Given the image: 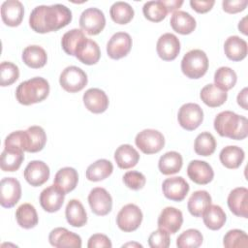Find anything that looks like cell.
Segmentation results:
<instances>
[{
  "instance_id": "obj_1",
  "label": "cell",
  "mask_w": 248,
  "mask_h": 248,
  "mask_svg": "<svg viewBox=\"0 0 248 248\" xmlns=\"http://www.w3.org/2000/svg\"><path fill=\"white\" fill-rule=\"evenodd\" d=\"M71 10L62 4L40 5L35 7L29 16V25L37 33L57 31L72 21Z\"/></svg>"
},
{
  "instance_id": "obj_2",
  "label": "cell",
  "mask_w": 248,
  "mask_h": 248,
  "mask_svg": "<svg viewBox=\"0 0 248 248\" xmlns=\"http://www.w3.org/2000/svg\"><path fill=\"white\" fill-rule=\"evenodd\" d=\"M213 124L214 129L221 137L241 140L248 135L247 118L231 110L219 112L216 115Z\"/></svg>"
},
{
  "instance_id": "obj_3",
  "label": "cell",
  "mask_w": 248,
  "mask_h": 248,
  "mask_svg": "<svg viewBox=\"0 0 248 248\" xmlns=\"http://www.w3.org/2000/svg\"><path fill=\"white\" fill-rule=\"evenodd\" d=\"M49 93V83L42 77H35L19 83L16 90L17 102L24 106L44 101Z\"/></svg>"
},
{
  "instance_id": "obj_4",
  "label": "cell",
  "mask_w": 248,
  "mask_h": 248,
  "mask_svg": "<svg viewBox=\"0 0 248 248\" xmlns=\"http://www.w3.org/2000/svg\"><path fill=\"white\" fill-rule=\"evenodd\" d=\"M208 69V58L202 49L189 50L181 60V71L189 78L203 77Z\"/></svg>"
},
{
  "instance_id": "obj_5",
  "label": "cell",
  "mask_w": 248,
  "mask_h": 248,
  "mask_svg": "<svg viewBox=\"0 0 248 248\" xmlns=\"http://www.w3.org/2000/svg\"><path fill=\"white\" fill-rule=\"evenodd\" d=\"M87 75L83 70L77 66L66 67L60 74L59 83L61 87L70 93L82 90L87 84Z\"/></svg>"
},
{
  "instance_id": "obj_6",
  "label": "cell",
  "mask_w": 248,
  "mask_h": 248,
  "mask_svg": "<svg viewBox=\"0 0 248 248\" xmlns=\"http://www.w3.org/2000/svg\"><path fill=\"white\" fill-rule=\"evenodd\" d=\"M135 143L144 154H154L163 149L165 138L163 134L157 130L144 129L138 133Z\"/></svg>"
},
{
  "instance_id": "obj_7",
  "label": "cell",
  "mask_w": 248,
  "mask_h": 248,
  "mask_svg": "<svg viewBox=\"0 0 248 248\" xmlns=\"http://www.w3.org/2000/svg\"><path fill=\"white\" fill-rule=\"evenodd\" d=\"M142 218L140 208L134 203H128L119 210L116 216V224L121 231L131 232L140 226Z\"/></svg>"
},
{
  "instance_id": "obj_8",
  "label": "cell",
  "mask_w": 248,
  "mask_h": 248,
  "mask_svg": "<svg viewBox=\"0 0 248 248\" xmlns=\"http://www.w3.org/2000/svg\"><path fill=\"white\" fill-rule=\"evenodd\" d=\"M106 25L104 13L98 8H87L79 16L80 29L88 35H98Z\"/></svg>"
},
{
  "instance_id": "obj_9",
  "label": "cell",
  "mask_w": 248,
  "mask_h": 248,
  "mask_svg": "<svg viewBox=\"0 0 248 248\" xmlns=\"http://www.w3.org/2000/svg\"><path fill=\"white\" fill-rule=\"evenodd\" d=\"M179 125L187 130L193 131L197 129L203 120L202 108L195 103H186L182 105L177 113Z\"/></svg>"
},
{
  "instance_id": "obj_10",
  "label": "cell",
  "mask_w": 248,
  "mask_h": 248,
  "mask_svg": "<svg viewBox=\"0 0 248 248\" xmlns=\"http://www.w3.org/2000/svg\"><path fill=\"white\" fill-rule=\"evenodd\" d=\"M46 142V134L41 126H31L21 131V147L24 151L36 153L41 151Z\"/></svg>"
},
{
  "instance_id": "obj_11",
  "label": "cell",
  "mask_w": 248,
  "mask_h": 248,
  "mask_svg": "<svg viewBox=\"0 0 248 248\" xmlns=\"http://www.w3.org/2000/svg\"><path fill=\"white\" fill-rule=\"evenodd\" d=\"M0 203L5 208L15 206L21 197V186L15 177H4L0 182Z\"/></svg>"
},
{
  "instance_id": "obj_12",
  "label": "cell",
  "mask_w": 248,
  "mask_h": 248,
  "mask_svg": "<svg viewBox=\"0 0 248 248\" xmlns=\"http://www.w3.org/2000/svg\"><path fill=\"white\" fill-rule=\"evenodd\" d=\"M88 203L94 214L105 216L111 211L112 198L105 188L95 187L88 195Z\"/></svg>"
},
{
  "instance_id": "obj_13",
  "label": "cell",
  "mask_w": 248,
  "mask_h": 248,
  "mask_svg": "<svg viewBox=\"0 0 248 248\" xmlns=\"http://www.w3.org/2000/svg\"><path fill=\"white\" fill-rule=\"evenodd\" d=\"M132 44V38L128 33L116 32L107 44V53L111 59H120L130 52Z\"/></svg>"
},
{
  "instance_id": "obj_14",
  "label": "cell",
  "mask_w": 248,
  "mask_h": 248,
  "mask_svg": "<svg viewBox=\"0 0 248 248\" xmlns=\"http://www.w3.org/2000/svg\"><path fill=\"white\" fill-rule=\"evenodd\" d=\"M190 186L182 176H173L163 181L162 190L164 196L173 202H181L189 192Z\"/></svg>"
},
{
  "instance_id": "obj_15",
  "label": "cell",
  "mask_w": 248,
  "mask_h": 248,
  "mask_svg": "<svg viewBox=\"0 0 248 248\" xmlns=\"http://www.w3.org/2000/svg\"><path fill=\"white\" fill-rule=\"evenodd\" d=\"M156 50L161 59L165 61L174 60L180 51L179 39L172 33H165L159 37Z\"/></svg>"
},
{
  "instance_id": "obj_16",
  "label": "cell",
  "mask_w": 248,
  "mask_h": 248,
  "mask_svg": "<svg viewBox=\"0 0 248 248\" xmlns=\"http://www.w3.org/2000/svg\"><path fill=\"white\" fill-rule=\"evenodd\" d=\"M49 168L48 166L39 160H34L28 163L25 167L23 175L25 180L34 187H38L46 183L49 178Z\"/></svg>"
},
{
  "instance_id": "obj_17",
  "label": "cell",
  "mask_w": 248,
  "mask_h": 248,
  "mask_svg": "<svg viewBox=\"0 0 248 248\" xmlns=\"http://www.w3.org/2000/svg\"><path fill=\"white\" fill-rule=\"evenodd\" d=\"M158 228L169 233H175L178 232L183 224L182 212L172 206L165 207L158 217Z\"/></svg>"
},
{
  "instance_id": "obj_18",
  "label": "cell",
  "mask_w": 248,
  "mask_h": 248,
  "mask_svg": "<svg viewBox=\"0 0 248 248\" xmlns=\"http://www.w3.org/2000/svg\"><path fill=\"white\" fill-rule=\"evenodd\" d=\"M48 241L51 246L56 248L63 247H81V238L78 234L68 231L66 228H55L48 235Z\"/></svg>"
},
{
  "instance_id": "obj_19",
  "label": "cell",
  "mask_w": 248,
  "mask_h": 248,
  "mask_svg": "<svg viewBox=\"0 0 248 248\" xmlns=\"http://www.w3.org/2000/svg\"><path fill=\"white\" fill-rule=\"evenodd\" d=\"M187 174L193 182L199 185L208 184L214 177L212 167L205 161L201 160H193L189 163Z\"/></svg>"
},
{
  "instance_id": "obj_20",
  "label": "cell",
  "mask_w": 248,
  "mask_h": 248,
  "mask_svg": "<svg viewBox=\"0 0 248 248\" xmlns=\"http://www.w3.org/2000/svg\"><path fill=\"white\" fill-rule=\"evenodd\" d=\"M65 194L56 186L50 185L45 188L40 194V204L46 212L58 211L64 202Z\"/></svg>"
},
{
  "instance_id": "obj_21",
  "label": "cell",
  "mask_w": 248,
  "mask_h": 248,
  "mask_svg": "<svg viewBox=\"0 0 248 248\" xmlns=\"http://www.w3.org/2000/svg\"><path fill=\"white\" fill-rule=\"evenodd\" d=\"M75 56L85 65H94L101 57V50L95 41L85 37L78 45Z\"/></svg>"
},
{
  "instance_id": "obj_22",
  "label": "cell",
  "mask_w": 248,
  "mask_h": 248,
  "mask_svg": "<svg viewBox=\"0 0 248 248\" xmlns=\"http://www.w3.org/2000/svg\"><path fill=\"white\" fill-rule=\"evenodd\" d=\"M24 16V7L18 0H7L1 5V17L3 22L11 27L18 26Z\"/></svg>"
},
{
  "instance_id": "obj_23",
  "label": "cell",
  "mask_w": 248,
  "mask_h": 248,
  "mask_svg": "<svg viewBox=\"0 0 248 248\" xmlns=\"http://www.w3.org/2000/svg\"><path fill=\"white\" fill-rule=\"evenodd\" d=\"M228 206L230 210L238 217L248 216V190L245 187L232 189L228 196Z\"/></svg>"
},
{
  "instance_id": "obj_24",
  "label": "cell",
  "mask_w": 248,
  "mask_h": 248,
  "mask_svg": "<svg viewBox=\"0 0 248 248\" xmlns=\"http://www.w3.org/2000/svg\"><path fill=\"white\" fill-rule=\"evenodd\" d=\"M85 108L93 113H102L108 107V97L100 88L87 89L82 97Z\"/></svg>"
},
{
  "instance_id": "obj_25",
  "label": "cell",
  "mask_w": 248,
  "mask_h": 248,
  "mask_svg": "<svg viewBox=\"0 0 248 248\" xmlns=\"http://www.w3.org/2000/svg\"><path fill=\"white\" fill-rule=\"evenodd\" d=\"M78 182V171L71 167H65L60 169L53 179V184L56 185L65 195L73 191Z\"/></svg>"
},
{
  "instance_id": "obj_26",
  "label": "cell",
  "mask_w": 248,
  "mask_h": 248,
  "mask_svg": "<svg viewBox=\"0 0 248 248\" xmlns=\"http://www.w3.org/2000/svg\"><path fill=\"white\" fill-rule=\"evenodd\" d=\"M170 23L171 28L182 35L192 33L196 28V19L187 12L175 11L172 13Z\"/></svg>"
},
{
  "instance_id": "obj_27",
  "label": "cell",
  "mask_w": 248,
  "mask_h": 248,
  "mask_svg": "<svg viewBox=\"0 0 248 248\" xmlns=\"http://www.w3.org/2000/svg\"><path fill=\"white\" fill-rule=\"evenodd\" d=\"M226 56L232 61H241L247 55V43L240 37L230 36L224 44Z\"/></svg>"
},
{
  "instance_id": "obj_28",
  "label": "cell",
  "mask_w": 248,
  "mask_h": 248,
  "mask_svg": "<svg viewBox=\"0 0 248 248\" xmlns=\"http://www.w3.org/2000/svg\"><path fill=\"white\" fill-rule=\"evenodd\" d=\"M114 160L120 169L128 170L138 164L140 154L132 145L121 144L114 152Z\"/></svg>"
},
{
  "instance_id": "obj_29",
  "label": "cell",
  "mask_w": 248,
  "mask_h": 248,
  "mask_svg": "<svg viewBox=\"0 0 248 248\" xmlns=\"http://www.w3.org/2000/svg\"><path fill=\"white\" fill-rule=\"evenodd\" d=\"M65 216L67 222L75 228H80L84 226L87 222L86 211L82 203L76 199L70 200L67 203L65 209Z\"/></svg>"
},
{
  "instance_id": "obj_30",
  "label": "cell",
  "mask_w": 248,
  "mask_h": 248,
  "mask_svg": "<svg viewBox=\"0 0 248 248\" xmlns=\"http://www.w3.org/2000/svg\"><path fill=\"white\" fill-rule=\"evenodd\" d=\"M200 97L206 106L210 108H217L227 101L228 93L227 91L220 89L215 84L209 83L202 88Z\"/></svg>"
},
{
  "instance_id": "obj_31",
  "label": "cell",
  "mask_w": 248,
  "mask_h": 248,
  "mask_svg": "<svg viewBox=\"0 0 248 248\" xmlns=\"http://www.w3.org/2000/svg\"><path fill=\"white\" fill-rule=\"evenodd\" d=\"M24 160V151L17 148L5 147L1 153L0 167L3 171H16Z\"/></svg>"
},
{
  "instance_id": "obj_32",
  "label": "cell",
  "mask_w": 248,
  "mask_h": 248,
  "mask_svg": "<svg viewBox=\"0 0 248 248\" xmlns=\"http://www.w3.org/2000/svg\"><path fill=\"white\" fill-rule=\"evenodd\" d=\"M211 204V196L205 190L194 192L188 200V210L195 217H202L205 209Z\"/></svg>"
},
{
  "instance_id": "obj_33",
  "label": "cell",
  "mask_w": 248,
  "mask_h": 248,
  "mask_svg": "<svg viewBox=\"0 0 248 248\" xmlns=\"http://www.w3.org/2000/svg\"><path fill=\"white\" fill-rule=\"evenodd\" d=\"M22 60L30 68L39 69L46 65L47 55L46 50L37 45L26 46L22 51Z\"/></svg>"
},
{
  "instance_id": "obj_34",
  "label": "cell",
  "mask_w": 248,
  "mask_h": 248,
  "mask_svg": "<svg viewBox=\"0 0 248 248\" xmlns=\"http://www.w3.org/2000/svg\"><path fill=\"white\" fill-rule=\"evenodd\" d=\"M245 153L242 148L236 145H228L224 147L219 154L220 162L227 169H237L242 164Z\"/></svg>"
},
{
  "instance_id": "obj_35",
  "label": "cell",
  "mask_w": 248,
  "mask_h": 248,
  "mask_svg": "<svg viewBox=\"0 0 248 248\" xmlns=\"http://www.w3.org/2000/svg\"><path fill=\"white\" fill-rule=\"evenodd\" d=\"M113 171V166L107 159H99L88 166L85 175L89 181L98 182L108 177Z\"/></svg>"
},
{
  "instance_id": "obj_36",
  "label": "cell",
  "mask_w": 248,
  "mask_h": 248,
  "mask_svg": "<svg viewBox=\"0 0 248 248\" xmlns=\"http://www.w3.org/2000/svg\"><path fill=\"white\" fill-rule=\"evenodd\" d=\"M205 227L211 231L220 230L226 223L227 216L220 205L210 204L202 214Z\"/></svg>"
},
{
  "instance_id": "obj_37",
  "label": "cell",
  "mask_w": 248,
  "mask_h": 248,
  "mask_svg": "<svg viewBox=\"0 0 248 248\" xmlns=\"http://www.w3.org/2000/svg\"><path fill=\"white\" fill-rule=\"evenodd\" d=\"M183 165V159L180 153L176 151H169L162 155L158 162L159 170L165 175L177 173Z\"/></svg>"
},
{
  "instance_id": "obj_38",
  "label": "cell",
  "mask_w": 248,
  "mask_h": 248,
  "mask_svg": "<svg viewBox=\"0 0 248 248\" xmlns=\"http://www.w3.org/2000/svg\"><path fill=\"white\" fill-rule=\"evenodd\" d=\"M16 219L17 224L23 229H32L39 222L37 211L31 203H22L16 211Z\"/></svg>"
},
{
  "instance_id": "obj_39",
  "label": "cell",
  "mask_w": 248,
  "mask_h": 248,
  "mask_svg": "<svg viewBox=\"0 0 248 248\" xmlns=\"http://www.w3.org/2000/svg\"><path fill=\"white\" fill-rule=\"evenodd\" d=\"M134 14L135 12L132 6L129 3L123 1L114 2L109 9L111 19L118 24L129 23L134 17Z\"/></svg>"
},
{
  "instance_id": "obj_40",
  "label": "cell",
  "mask_w": 248,
  "mask_h": 248,
  "mask_svg": "<svg viewBox=\"0 0 248 248\" xmlns=\"http://www.w3.org/2000/svg\"><path fill=\"white\" fill-rule=\"evenodd\" d=\"M216 149V140L209 132L199 134L194 142V150L200 156H210Z\"/></svg>"
},
{
  "instance_id": "obj_41",
  "label": "cell",
  "mask_w": 248,
  "mask_h": 248,
  "mask_svg": "<svg viewBox=\"0 0 248 248\" xmlns=\"http://www.w3.org/2000/svg\"><path fill=\"white\" fill-rule=\"evenodd\" d=\"M237 80L236 73L230 67H220L214 74L215 85L224 91L232 89Z\"/></svg>"
},
{
  "instance_id": "obj_42",
  "label": "cell",
  "mask_w": 248,
  "mask_h": 248,
  "mask_svg": "<svg viewBox=\"0 0 248 248\" xmlns=\"http://www.w3.org/2000/svg\"><path fill=\"white\" fill-rule=\"evenodd\" d=\"M142 13L144 17L148 20L152 22H160L166 17L168 10L162 0L147 1L142 7Z\"/></svg>"
},
{
  "instance_id": "obj_43",
  "label": "cell",
  "mask_w": 248,
  "mask_h": 248,
  "mask_svg": "<svg viewBox=\"0 0 248 248\" xmlns=\"http://www.w3.org/2000/svg\"><path fill=\"white\" fill-rule=\"evenodd\" d=\"M203 236L199 230L188 229L178 235L176 246L178 248H197L202 245Z\"/></svg>"
},
{
  "instance_id": "obj_44",
  "label": "cell",
  "mask_w": 248,
  "mask_h": 248,
  "mask_svg": "<svg viewBox=\"0 0 248 248\" xmlns=\"http://www.w3.org/2000/svg\"><path fill=\"white\" fill-rule=\"evenodd\" d=\"M85 38V35L81 29H71L66 32L61 39V46L63 50L69 54L75 56V51L79 42Z\"/></svg>"
},
{
  "instance_id": "obj_45",
  "label": "cell",
  "mask_w": 248,
  "mask_h": 248,
  "mask_svg": "<svg viewBox=\"0 0 248 248\" xmlns=\"http://www.w3.org/2000/svg\"><path fill=\"white\" fill-rule=\"evenodd\" d=\"M223 245L227 248H246L248 246V235L242 230H230L224 235Z\"/></svg>"
},
{
  "instance_id": "obj_46",
  "label": "cell",
  "mask_w": 248,
  "mask_h": 248,
  "mask_svg": "<svg viewBox=\"0 0 248 248\" xmlns=\"http://www.w3.org/2000/svg\"><path fill=\"white\" fill-rule=\"evenodd\" d=\"M19 78L18 67L9 61H4L0 65V84L1 86H9L16 82Z\"/></svg>"
},
{
  "instance_id": "obj_47",
  "label": "cell",
  "mask_w": 248,
  "mask_h": 248,
  "mask_svg": "<svg viewBox=\"0 0 248 248\" xmlns=\"http://www.w3.org/2000/svg\"><path fill=\"white\" fill-rule=\"evenodd\" d=\"M124 184L132 190H140L146 183V178L143 173L137 170H130L123 175Z\"/></svg>"
},
{
  "instance_id": "obj_48",
  "label": "cell",
  "mask_w": 248,
  "mask_h": 248,
  "mask_svg": "<svg viewBox=\"0 0 248 248\" xmlns=\"http://www.w3.org/2000/svg\"><path fill=\"white\" fill-rule=\"evenodd\" d=\"M170 243V233L162 229L152 232L148 237V245L151 248H168Z\"/></svg>"
},
{
  "instance_id": "obj_49",
  "label": "cell",
  "mask_w": 248,
  "mask_h": 248,
  "mask_svg": "<svg viewBox=\"0 0 248 248\" xmlns=\"http://www.w3.org/2000/svg\"><path fill=\"white\" fill-rule=\"evenodd\" d=\"M112 244L110 239L103 233H95L91 235L88 239V248H111Z\"/></svg>"
},
{
  "instance_id": "obj_50",
  "label": "cell",
  "mask_w": 248,
  "mask_h": 248,
  "mask_svg": "<svg viewBox=\"0 0 248 248\" xmlns=\"http://www.w3.org/2000/svg\"><path fill=\"white\" fill-rule=\"evenodd\" d=\"M247 4H248L247 0H232V1L224 0L222 2V7L226 13L236 14L245 10Z\"/></svg>"
},
{
  "instance_id": "obj_51",
  "label": "cell",
  "mask_w": 248,
  "mask_h": 248,
  "mask_svg": "<svg viewBox=\"0 0 248 248\" xmlns=\"http://www.w3.org/2000/svg\"><path fill=\"white\" fill-rule=\"evenodd\" d=\"M214 4H215L214 0H202V1L191 0L190 1V5H191L192 9L200 14L207 13L208 11H210L212 9Z\"/></svg>"
},
{
  "instance_id": "obj_52",
  "label": "cell",
  "mask_w": 248,
  "mask_h": 248,
  "mask_svg": "<svg viewBox=\"0 0 248 248\" xmlns=\"http://www.w3.org/2000/svg\"><path fill=\"white\" fill-rule=\"evenodd\" d=\"M247 94H248V89H247V87H244V88L237 94V97H236L237 104H238L243 109H248V106H247Z\"/></svg>"
},
{
  "instance_id": "obj_53",
  "label": "cell",
  "mask_w": 248,
  "mask_h": 248,
  "mask_svg": "<svg viewBox=\"0 0 248 248\" xmlns=\"http://www.w3.org/2000/svg\"><path fill=\"white\" fill-rule=\"evenodd\" d=\"M163 3L167 7L168 13H170V12L178 11V9L182 6L183 1L182 0H180V1H178V0H169V1H163Z\"/></svg>"
},
{
  "instance_id": "obj_54",
  "label": "cell",
  "mask_w": 248,
  "mask_h": 248,
  "mask_svg": "<svg viewBox=\"0 0 248 248\" xmlns=\"http://www.w3.org/2000/svg\"><path fill=\"white\" fill-rule=\"evenodd\" d=\"M246 20H247V17L244 16L238 23V29L239 31H241L244 35H247V23H246Z\"/></svg>"
},
{
  "instance_id": "obj_55",
  "label": "cell",
  "mask_w": 248,
  "mask_h": 248,
  "mask_svg": "<svg viewBox=\"0 0 248 248\" xmlns=\"http://www.w3.org/2000/svg\"><path fill=\"white\" fill-rule=\"evenodd\" d=\"M129 246H136V247H142V245L141 244H140V243H137V242H129V243H126V244H124V245H122V247H129Z\"/></svg>"
}]
</instances>
